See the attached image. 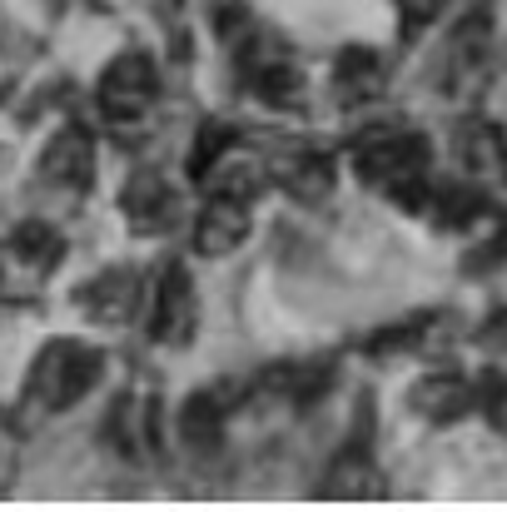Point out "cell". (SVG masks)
<instances>
[{
  "mask_svg": "<svg viewBox=\"0 0 507 512\" xmlns=\"http://www.w3.org/2000/svg\"><path fill=\"white\" fill-rule=\"evenodd\" d=\"M353 170L363 184H373L378 194L413 204H428V140L408 135V130H378L368 140H358L353 150Z\"/></svg>",
  "mask_w": 507,
  "mask_h": 512,
  "instance_id": "1",
  "label": "cell"
},
{
  "mask_svg": "<svg viewBox=\"0 0 507 512\" xmlns=\"http://www.w3.org/2000/svg\"><path fill=\"white\" fill-rule=\"evenodd\" d=\"M105 373V358L100 348L90 343H75V339H55L40 348V358L30 363V398L50 413L60 408H75Z\"/></svg>",
  "mask_w": 507,
  "mask_h": 512,
  "instance_id": "2",
  "label": "cell"
},
{
  "mask_svg": "<svg viewBox=\"0 0 507 512\" xmlns=\"http://www.w3.org/2000/svg\"><path fill=\"white\" fill-rule=\"evenodd\" d=\"M199 329V299H194V279L184 264H165L155 279V304H150V339L165 348H184Z\"/></svg>",
  "mask_w": 507,
  "mask_h": 512,
  "instance_id": "3",
  "label": "cell"
},
{
  "mask_svg": "<svg viewBox=\"0 0 507 512\" xmlns=\"http://www.w3.org/2000/svg\"><path fill=\"white\" fill-rule=\"evenodd\" d=\"M160 95V75H155V60L130 50L120 60H110V70L100 75V110L110 120H140Z\"/></svg>",
  "mask_w": 507,
  "mask_h": 512,
  "instance_id": "4",
  "label": "cell"
},
{
  "mask_svg": "<svg viewBox=\"0 0 507 512\" xmlns=\"http://www.w3.org/2000/svg\"><path fill=\"white\" fill-rule=\"evenodd\" d=\"M244 85L274 110H289L304 95V80H299L294 60L279 55V45H249L244 50Z\"/></svg>",
  "mask_w": 507,
  "mask_h": 512,
  "instance_id": "5",
  "label": "cell"
},
{
  "mask_svg": "<svg viewBox=\"0 0 507 512\" xmlns=\"http://www.w3.org/2000/svg\"><path fill=\"white\" fill-rule=\"evenodd\" d=\"M120 209L135 224V234H165L169 224L179 219V194L169 189V179L160 170H140L125 184Z\"/></svg>",
  "mask_w": 507,
  "mask_h": 512,
  "instance_id": "6",
  "label": "cell"
},
{
  "mask_svg": "<svg viewBox=\"0 0 507 512\" xmlns=\"http://www.w3.org/2000/svg\"><path fill=\"white\" fill-rule=\"evenodd\" d=\"M244 234H249V204H244L239 194L214 189V199L204 204V214H199V224H194V249L209 254V259H219V254L239 249Z\"/></svg>",
  "mask_w": 507,
  "mask_h": 512,
  "instance_id": "7",
  "label": "cell"
},
{
  "mask_svg": "<svg viewBox=\"0 0 507 512\" xmlns=\"http://www.w3.org/2000/svg\"><path fill=\"white\" fill-rule=\"evenodd\" d=\"M40 174H45L50 184H60V189H85V184L95 179V140H90V130H85V125H65V130L45 145Z\"/></svg>",
  "mask_w": 507,
  "mask_h": 512,
  "instance_id": "8",
  "label": "cell"
},
{
  "mask_svg": "<svg viewBox=\"0 0 507 512\" xmlns=\"http://www.w3.org/2000/svg\"><path fill=\"white\" fill-rule=\"evenodd\" d=\"M80 304L90 309V319L100 324H125L135 309H140V279L130 269H105L95 284H85Z\"/></svg>",
  "mask_w": 507,
  "mask_h": 512,
  "instance_id": "9",
  "label": "cell"
},
{
  "mask_svg": "<svg viewBox=\"0 0 507 512\" xmlns=\"http://www.w3.org/2000/svg\"><path fill=\"white\" fill-rule=\"evenodd\" d=\"M383 60L373 55V50H363V45H348L343 55H338L334 65V90L343 105H368L378 90H383Z\"/></svg>",
  "mask_w": 507,
  "mask_h": 512,
  "instance_id": "10",
  "label": "cell"
},
{
  "mask_svg": "<svg viewBox=\"0 0 507 512\" xmlns=\"http://www.w3.org/2000/svg\"><path fill=\"white\" fill-rule=\"evenodd\" d=\"M229 403H234V398H229V393H214V388L194 393V398L184 403V413H179L184 443L199 448V453L219 448V438H224V418H229Z\"/></svg>",
  "mask_w": 507,
  "mask_h": 512,
  "instance_id": "11",
  "label": "cell"
},
{
  "mask_svg": "<svg viewBox=\"0 0 507 512\" xmlns=\"http://www.w3.org/2000/svg\"><path fill=\"white\" fill-rule=\"evenodd\" d=\"M274 174H279V184H284L294 199H309V204L334 189V165H329L319 150H289V155L274 165Z\"/></svg>",
  "mask_w": 507,
  "mask_h": 512,
  "instance_id": "12",
  "label": "cell"
},
{
  "mask_svg": "<svg viewBox=\"0 0 507 512\" xmlns=\"http://www.w3.org/2000/svg\"><path fill=\"white\" fill-rule=\"evenodd\" d=\"M413 408L423 418H433V423H453V418H463L473 408V388L463 378H453V373H438V378H423L413 388Z\"/></svg>",
  "mask_w": 507,
  "mask_h": 512,
  "instance_id": "13",
  "label": "cell"
},
{
  "mask_svg": "<svg viewBox=\"0 0 507 512\" xmlns=\"http://www.w3.org/2000/svg\"><path fill=\"white\" fill-rule=\"evenodd\" d=\"M319 493L324 498H383V478H378L368 453H343Z\"/></svg>",
  "mask_w": 507,
  "mask_h": 512,
  "instance_id": "14",
  "label": "cell"
},
{
  "mask_svg": "<svg viewBox=\"0 0 507 512\" xmlns=\"http://www.w3.org/2000/svg\"><path fill=\"white\" fill-rule=\"evenodd\" d=\"M234 145H239V130H234V125H224V120H209V125L194 135V150H189V165H184L189 179H209L214 165H219Z\"/></svg>",
  "mask_w": 507,
  "mask_h": 512,
  "instance_id": "15",
  "label": "cell"
},
{
  "mask_svg": "<svg viewBox=\"0 0 507 512\" xmlns=\"http://www.w3.org/2000/svg\"><path fill=\"white\" fill-rule=\"evenodd\" d=\"M15 254H25L35 269H55L60 264V254H65V239L50 229V224H20L15 229Z\"/></svg>",
  "mask_w": 507,
  "mask_h": 512,
  "instance_id": "16",
  "label": "cell"
},
{
  "mask_svg": "<svg viewBox=\"0 0 507 512\" xmlns=\"http://www.w3.org/2000/svg\"><path fill=\"white\" fill-rule=\"evenodd\" d=\"M428 199H433L438 224H448V229H463V224H473V219L483 214V194H478V189H458V184H448V189H433Z\"/></svg>",
  "mask_w": 507,
  "mask_h": 512,
  "instance_id": "17",
  "label": "cell"
},
{
  "mask_svg": "<svg viewBox=\"0 0 507 512\" xmlns=\"http://www.w3.org/2000/svg\"><path fill=\"white\" fill-rule=\"evenodd\" d=\"M458 145H463V165L468 170H498L503 165V135L493 125H468Z\"/></svg>",
  "mask_w": 507,
  "mask_h": 512,
  "instance_id": "18",
  "label": "cell"
},
{
  "mask_svg": "<svg viewBox=\"0 0 507 512\" xmlns=\"http://www.w3.org/2000/svg\"><path fill=\"white\" fill-rule=\"evenodd\" d=\"M448 0H398V15H403V30L408 35H418L423 25H433L438 20V10H443Z\"/></svg>",
  "mask_w": 507,
  "mask_h": 512,
  "instance_id": "19",
  "label": "cell"
},
{
  "mask_svg": "<svg viewBox=\"0 0 507 512\" xmlns=\"http://www.w3.org/2000/svg\"><path fill=\"white\" fill-rule=\"evenodd\" d=\"M483 408H488V423H493L498 433H507V378H488Z\"/></svg>",
  "mask_w": 507,
  "mask_h": 512,
  "instance_id": "20",
  "label": "cell"
},
{
  "mask_svg": "<svg viewBox=\"0 0 507 512\" xmlns=\"http://www.w3.org/2000/svg\"><path fill=\"white\" fill-rule=\"evenodd\" d=\"M503 244H507V234H503Z\"/></svg>",
  "mask_w": 507,
  "mask_h": 512,
  "instance_id": "21",
  "label": "cell"
}]
</instances>
